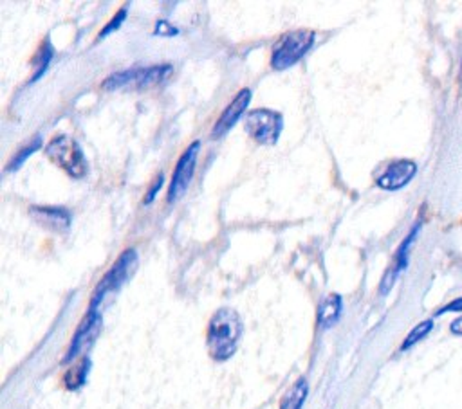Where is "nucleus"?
Segmentation results:
<instances>
[{
	"label": "nucleus",
	"instance_id": "nucleus-1",
	"mask_svg": "<svg viewBox=\"0 0 462 409\" xmlns=\"http://www.w3.org/2000/svg\"><path fill=\"white\" fill-rule=\"evenodd\" d=\"M242 330H244L242 321L233 308H220L215 312L206 333V343L211 357L218 362L227 361L235 354Z\"/></svg>",
	"mask_w": 462,
	"mask_h": 409
},
{
	"label": "nucleus",
	"instance_id": "nucleus-2",
	"mask_svg": "<svg viewBox=\"0 0 462 409\" xmlns=\"http://www.w3.org/2000/svg\"><path fill=\"white\" fill-rule=\"evenodd\" d=\"M137 268V252L136 249H127L121 252V256L115 260V264L108 268V273L102 278V282L98 283L94 290V296L90 299V307L92 310H99L103 299L108 294H114L125 283L129 282L132 274Z\"/></svg>",
	"mask_w": 462,
	"mask_h": 409
},
{
	"label": "nucleus",
	"instance_id": "nucleus-3",
	"mask_svg": "<svg viewBox=\"0 0 462 409\" xmlns=\"http://www.w3.org/2000/svg\"><path fill=\"white\" fill-rule=\"evenodd\" d=\"M316 34L309 29H296L291 33L284 34L279 43L274 45L273 56H271V65L276 71H286L298 64L314 45Z\"/></svg>",
	"mask_w": 462,
	"mask_h": 409
},
{
	"label": "nucleus",
	"instance_id": "nucleus-4",
	"mask_svg": "<svg viewBox=\"0 0 462 409\" xmlns=\"http://www.w3.org/2000/svg\"><path fill=\"white\" fill-rule=\"evenodd\" d=\"M172 73V65H152V67H137L129 71L114 73L102 83L103 90H120V89H148L161 81L167 80Z\"/></svg>",
	"mask_w": 462,
	"mask_h": 409
},
{
	"label": "nucleus",
	"instance_id": "nucleus-5",
	"mask_svg": "<svg viewBox=\"0 0 462 409\" xmlns=\"http://www.w3.org/2000/svg\"><path fill=\"white\" fill-rule=\"evenodd\" d=\"M46 154L49 155L56 166H60L62 170L67 171L74 179H82L85 177L87 161L83 155L82 148L74 141L73 137L67 136H56L48 146H46Z\"/></svg>",
	"mask_w": 462,
	"mask_h": 409
},
{
	"label": "nucleus",
	"instance_id": "nucleus-6",
	"mask_svg": "<svg viewBox=\"0 0 462 409\" xmlns=\"http://www.w3.org/2000/svg\"><path fill=\"white\" fill-rule=\"evenodd\" d=\"M246 134L258 145H276L284 128V117L270 108H257L246 115Z\"/></svg>",
	"mask_w": 462,
	"mask_h": 409
},
{
	"label": "nucleus",
	"instance_id": "nucleus-7",
	"mask_svg": "<svg viewBox=\"0 0 462 409\" xmlns=\"http://www.w3.org/2000/svg\"><path fill=\"white\" fill-rule=\"evenodd\" d=\"M199 148H201V143L195 141L192 146L184 150V154L181 155L179 161L176 164V170L172 175V182L170 189H168V202L174 204L184 195V192L188 189L190 182L193 179V173H195V162L199 157Z\"/></svg>",
	"mask_w": 462,
	"mask_h": 409
},
{
	"label": "nucleus",
	"instance_id": "nucleus-8",
	"mask_svg": "<svg viewBox=\"0 0 462 409\" xmlns=\"http://www.w3.org/2000/svg\"><path fill=\"white\" fill-rule=\"evenodd\" d=\"M102 327H103V317L102 314H99V310H92V308H89L85 320L82 321V324L78 327L76 333H74L71 346H69L67 350V355L64 357V362L74 361V359L80 357L83 352H87L90 346L94 345L99 332H102Z\"/></svg>",
	"mask_w": 462,
	"mask_h": 409
},
{
	"label": "nucleus",
	"instance_id": "nucleus-9",
	"mask_svg": "<svg viewBox=\"0 0 462 409\" xmlns=\"http://www.w3.org/2000/svg\"><path fill=\"white\" fill-rule=\"evenodd\" d=\"M415 173H417V164L414 161L399 159V161L388 164V168L377 177L376 184L381 189H386V192H398L414 179Z\"/></svg>",
	"mask_w": 462,
	"mask_h": 409
},
{
	"label": "nucleus",
	"instance_id": "nucleus-10",
	"mask_svg": "<svg viewBox=\"0 0 462 409\" xmlns=\"http://www.w3.org/2000/svg\"><path fill=\"white\" fill-rule=\"evenodd\" d=\"M249 101H251V90L242 89L239 94L235 96V99L224 108L223 115L218 117V121L215 123L214 130H211V137L214 139H220L223 136H226L231 128L235 127L237 121L244 115V112L248 110Z\"/></svg>",
	"mask_w": 462,
	"mask_h": 409
},
{
	"label": "nucleus",
	"instance_id": "nucleus-11",
	"mask_svg": "<svg viewBox=\"0 0 462 409\" xmlns=\"http://www.w3.org/2000/svg\"><path fill=\"white\" fill-rule=\"evenodd\" d=\"M421 231V222H417L414 226V229L408 233V236L405 240H402V243L399 245L398 252H396V258H394V264L390 265L388 271H386L385 278H383V282H381V287H379V292L383 296H386L390 292V289L394 287L396 280H398L399 274L407 268L408 265V256H410V247L414 245L415 238H417V235H419Z\"/></svg>",
	"mask_w": 462,
	"mask_h": 409
},
{
	"label": "nucleus",
	"instance_id": "nucleus-12",
	"mask_svg": "<svg viewBox=\"0 0 462 409\" xmlns=\"http://www.w3.org/2000/svg\"><path fill=\"white\" fill-rule=\"evenodd\" d=\"M29 215L38 226L55 231V233H65L71 227V213L65 208L33 206V208H29Z\"/></svg>",
	"mask_w": 462,
	"mask_h": 409
},
{
	"label": "nucleus",
	"instance_id": "nucleus-13",
	"mask_svg": "<svg viewBox=\"0 0 462 409\" xmlns=\"http://www.w3.org/2000/svg\"><path fill=\"white\" fill-rule=\"evenodd\" d=\"M343 310V299L340 294H329L321 299L318 305L316 321L320 329H330L332 324L338 323L342 317Z\"/></svg>",
	"mask_w": 462,
	"mask_h": 409
},
{
	"label": "nucleus",
	"instance_id": "nucleus-14",
	"mask_svg": "<svg viewBox=\"0 0 462 409\" xmlns=\"http://www.w3.org/2000/svg\"><path fill=\"white\" fill-rule=\"evenodd\" d=\"M307 380L298 379L293 384V388L284 395L282 402H280V409H302L305 399H307Z\"/></svg>",
	"mask_w": 462,
	"mask_h": 409
},
{
	"label": "nucleus",
	"instance_id": "nucleus-15",
	"mask_svg": "<svg viewBox=\"0 0 462 409\" xmlns=\"http://www.w3.org/2000/svg\"><path fill=\"white\" fill-rule=\"evenodd\" d=\"M89 368H90V361L87 357L82 359L78 364H74V366L65 373V386H67V389L76 392V389L82 388L83 384L87 382Z\"/></svg>",
	"mask_w": 462,
	"mask_h": 409
},
{
	"label": "nucleus",
	"instance_id": "nucleus-16",
	"mask_svg": "<svg viewBox=\"0 0 462 409\" xmlns=\"http://www.w3.org/2000/svg\"><path fill=\"white\" fill-rule=\"evenodd\" d=\"M52 52H55V49H52L51 42L46 40V43H43L42 49H40L38 55H36V58H34V62H33L34 67H36V71H34L33 78H31V83L38 80V78L46 73V69L49 67V64H51V60H52Z\"/></svg>",
	"mask_w": 462,
	"mask_h": 409
},
{
	"label": "nucleus",
	"instance_id": "nucleus-17",
	"mask_svg": "<svg viewBox=\"0 0 462 409\" xmlns=\"http://www.w3.org/2000/svg\"><path fill=\"white\" fill-rule=\"evenodd\" d=\"M40 146H42V137L36 136L33 141H31L29 145L26 146V148H22L18 154H15V157L11 159V162L8 164V171L18 170V168H20L24 162H26L27 157H31V155H33L36 150H40Z\"/></svg>",
	"mask_w": 462,
	"mask_h": 409
},
{
	"label": "nucleus",
	"instance_id": "nucleus-18",
	"mask_svg": "<svg viewBox=\"0 0 462 409\" xmlns=\"http://www.w3.org/2000/svg\"><path fill=\"white\" fill-rule=\"evenodd\" d=\"M432 329H433V321L432 320H426V321H423V323L417 324V327H415V329L412 330L410 333H408L407 339H405V343L401 345L402 352H405V350H408V348H412L414 345H417L421 339H424V337L432 332Z\"/></svg>",
	"mask_w": 462,
	"mask_h": 409
},
{
	"label": "nucleus",
	"instance_id": "nucleus-19",
	"mask_svg": "<svg viewBox=\"0 0 462 409\" xmlns=\"http://www.w3.org/2000/svg\"><path fill=\"white\" fill-rule=\"evenodd\" d=\"M125 18H127V8H123V9H121L120 13L115 15V17L112 18L111 22H108L107 26L103 27V31H102V33H99V36H98V38H99V40H102V38H105V36H107V34H111L112 31L120 29V26H121V24H123V22H125Z\"/></svg>",
	"mask_w": 462,
	"mask_h": 409
},
{
	"label": "nucleus",
	"instance_id": "nucleus-20",
	"mask_svg": "<svg viewBox=\"0 0 462 409\" xmlns=\"http://www.w3.org/2000/svg\"><path fill=\"white\" fill-rule=\"evenodd\" d=\"M154 33L159 34V36H176V34H179V29L172 26V24H168L167 20H159L158 24H155Z\"/></svg>",
	"mask_w": 462,
	"mask_h": 409
},
{
	"label": "nucleus",
	"instance_id": "nucleus-21",
	"mask_svg": "<svg viewBox=\"0 0 462 409\" xmlns=\"http://www.w3.org/2000/svg\"><path fill=\"white\" fill-rule=\"evenodd\" d=\"M448 312H462V298L455 299V301L448 303L446 307L439 308V310L435 312V315H441V314H448Z\"/></svg>",
	"mask_w": 462,
	"mask_h": 409
},
{
	"label": "nucleus",
	"instance_id": "nucleus-22",
	"mask_svg": "<svg viewBox=\"0 0 462 409\" xmlns=\"http://www.w3.org/2000/svg\"><path fill=\"white\" fill-rule=\"evenodd\" d=\"M161 186H163V175H159V179L154 182V186H152V189H150L148 195H146L145 204H150V202L154 201L155 195H158V192H159V189H161Z\"/></svg>",
	"mask_w": 462,
	"mask_h": 409
},
{
	"label": "nucleus",
	"instance_id": "nucleus-23",
	"mask_svg": "<svg viewBox=\"0 0 462 409\" xmlns=\"http://www.w3.org/2000/svg\"><path fill=\"white\" fill-rule=\"evenodd\" d=\"M449 330H451V333H455V336H462V317H458V320H455L454 323L449 324Z\"/></svg>",
	"mask_w": 462,
	"mask_h": 409
}]
</instances>
